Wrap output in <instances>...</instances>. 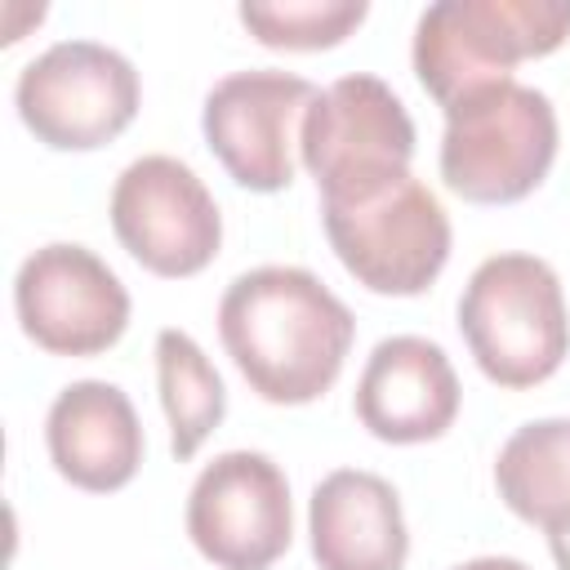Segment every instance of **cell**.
I'll list each match as a JSON object with an SVG mask.
<instances>
[{
	"instance_id": "obj_9",
	"label": "cell",
	"mask_w": 570,
	"mask_h": 570,
	"mask_svg": "<svg viewBox=\"0 0 570 570\" xmlns=\"http://www.w3.org/2000/svg\"><path fill=\"white\" fill-rule=\"evenodd\" d=\"M191 548L218 570H267L294 543V499L285 468L263 450L214 454L183 512Z\"/></svg>"
},
{
	"instance_id": "obj_6",
	"label": "cell",
	"mask_w": 570,
	"mask_h": 570,
	"mask_svg": "<svg viewBox=\"0 0 570 570\" xmlns=\"http://www.w3.org/2000/svg\"><path fill=\"white\" fill-rule=\"evenodd\" d=\"M142 102L138 67L102 40H53L13 80L18 120L49 151H98L116 142Z\"/></svg>"
},
{
	"instance_id": "obj_1",
	"label": "cell",
	"mask_w": 570,
	"mask_h": 570,
	"mask_svg": "<svg viewBox=\"0 0 570 570\" xmlns=\"http://www.w3.org/2000/svg\"><path fill=\"white\" fill-rule=\"evenodd\" d=\"M218 338L258 401L307 405L338 383L356 316L316 272L263 263L223 289Z\"/></svg>"
},
{
	"instance_id": "obj_2",
	"label": "cell",
	"mask_w": 570,
	"mask_h": 570,
	"mask_svg": "<svg viewBox=\"0 0 570 570\" xmlns=\"http://www.w3.org/2000/svg\"><path fill=\"white\" fill-rule=\"evenodd\" d=\"M459 334L476 370L508 392L548 383L570 356V312L561 276L525 249L490 254L459 294Z\"/></svg>"
},
{
	"instance_id": "obj_16",
	"label": "cell",
	"mask_w": 570,
	"mask_h": 570,
	"mask_svg": "<svg viewBox=\"0 0 570 570\" xmlns=\"http://www.w3.org/2000/svg\"><path fill=\"white\" fill-rule=\"evenodd\" d=\"M156 392L169 423V454L178 463L196 459L227 419V387L205 347L178 325L156 334Z\"/></svg>"
},
{
	"instance_id": "obj_12",
	"label": "cell",
	"mask_w": 570,
	"mask_h": 570,
	"mask_svg": "<svg viewBox=\"0 0 570 570\" xmlns=\"http://www.w3.org/2000/svg\"><path fill=\"white\" fill-rule=\"evenodd\" d=\"M463 405L459 374L441 343L423 334H387L370 347L356 379V423L387 445L441 441Z\"/></svg>"
},
{
	"instance_id": "obj_3",
	"label": "cell",
	"mask_w": 570,
	"mask_h": 570,
	"mask_svg": "<svg viewBox=\"0 0 570 570\" xmlns=\"http://www.w3.org/2000/svg\"><path fill=\"white\" fill-rule=\"evenodd\" d=\"M561 125L543 89L499 80L445 107L441 183L468 205H517L543 187Z\"/></svg>"
},
{
	"instance_id": "obj_11",
	"label": "cell",
	"mask_w": 570,
	"mask_h": 570,
	"mask_svg": "<svg viewBox=\"0 0 570 570\" xmlns=\"http://www.w3.org/2000/svg\"><path fill=\"white\" fill-rule=\"evenodd\" d=\"M129 289L80 240H49L18 263L13 316L49 356H102L129 330Z\"/></svg>"
},
{
	"instance_id": "obj_10",
	"label": "cell",
	"mask_w": 570,
	"mask_h": 570,
	"mask_svg": "<svg viewBox=\"0 0 570 570\" xmlns=\"http://www.w3.org/2000/svg\"><path fill=\"white\" fill-rule=\"evenodd\" d=\"M321 89L281 67H249L214 80L200 107V134L227 178L245 191L272 196L294 183L298 129Z\"/></svg>"
},
{
	"instance_id": "obj_4",
	"label": "cell",
	"mask_w": 570,
	"mask_h": 570,
	"mask_svg": "<svg viewBox=\"0 0 570 570\" xmlns=\"http://www.w3.org/2000/svg\"><path fill=\"white\" fill-rule=\"evenodd\" d=\"M570 40V0H436L419 13L410 62L441 102L512 80L525 58H548Z\"/></svg>"
},
{
	"instance_id": "obj_15",
	"label": "cell",
	"mask_w": 570,
	"mask_h": 570,
	"mask_svg": "<svg viewBox=\"0 0 570 570\" xmlns=\"http://www.w3.org/2000/svg\"><path fill=\"white\" fill-rule=\"evenodd\" d=\"M494 490L543 534L570 530V419H530L494 454Z\"/></svg>"
},
{
	"instance_id": "obj_19",
	"label": "cell",
	"mask_w": 570,
	"mask_h": 570,
	"mask_svg": "<svg viewBox=\"0 0 570 570\" xmlns=\"http://www.w3.org/2000/svg\"><path fill=\"white\" fill-rule=\"evenodd\" d=\"M548 552H552L557 570H570V530H557V534H548Z\"/></svg>"
},
{
	"instance_id": "obj_18",
	"label": "cell",
	"mask_w": 570,
	"mask_h": 570,
	"mask_svg": "<svg viewBox=\"0 0 570 570\" xmlns=\"http://www.w3.org/2000/svg\"><path fill=\"white\" fill-rule=\"evenodd\" d=\"M450 570H530V566L517 557H472V561H459Z\"/></svg>"
},
{
	"instance_id": "obj_8",
	"label": "cell",
	"mask_w": 570,
	"mask_h": 570,
	"mask_svg": "<svg viewBox=\"0 0 570 570\" xmlns=\"http://www.w3.org/2000/svg\"><path fill=\"white\" fill-rule=\"evenodd\" d=\"M111 232L151 276L183 281L205 272L223 249V214L205 178L165 151H147L116 174Z\"/></svg>"
},
{
	"instance_id": "obj_5",
	"label": "cell",
	"mask_w": 570,
	"mask_h": 570,
	"mask_svg": "<svg viewBox=\"0 0 570 570\" xmlns=\"http://www.w3.org/2000/svg\"><path fill=\"white\" fill-rule=\"evenodd\" d=\"M321 223L343 272L383 298L423 294L450 263V214L414 169L352 200L321 205Z\"/></svg>"
},
{
	"instance_id": "obj_14",
	"label": "cell",
	"mask_w": 570,
	"mask_h": 570,
	"mask_svg": "<svg viewBox=\"0 0 570 570\" xmlns=\"http://www.w3.org/2000/svg\"><path fill=\"white\" fill-rule=\"evenodd\" d=\"M307 543L321 570H405L410 525L387 476L334 468L312 485Z\"/></svg>"
},
{
	"instance_id": "obj_17",
	"label": "cell",
	"mask_w": 570,
	"mask_h": 570,
	"mask_svg": "<svg viewBox=\"0 0 570 570\" xmlns=\"http://www.w3.org/2000/svg\"><path fill=\"white\" fill-rule=\"evenodd\" d=\"M240 27L263 49H289V53H316L343 45L365 18V0H272V4H240Z\"/></svg>"
},
{
	"instance_id": "obj_7",
	"label": "cell",
	"mask_w": 570,
	"mask_h": 570,
	"mask_svg": "<svg viewBox=\"0 0 570 570\" xmlns=\"http://www.w3.org/2000/svg\"><path fill=\"white\" fill-rule=\"evenodd\" d=\"M414 142L419 134L396 89L352 71L312 98L298 129V165L316 178L321 205H334L410 174Z\"/></svg>"
},
{
	"instance_id": "obj_13",
	"label": "cell",
	"mask_w": 570,
	"mask_h": 570,
	"mask_svg": "<svg viewBox=\"0 0 570 570\" xmlns=\"http://www.w3.org/2000/svg\"><path fill=\"white\" fill-rule=\"evenodd\" d=\"M45 450L62 481L89 494H111L138 476L147 436L125 387L107 379H76L49 401Z\"/></svg>"
}]
</instances>
